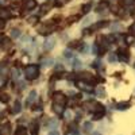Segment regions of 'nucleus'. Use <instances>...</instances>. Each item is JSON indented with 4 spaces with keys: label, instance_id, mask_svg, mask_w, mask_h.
Wrapping results in <instances>:
<instances>
[{
    "label": "nucleus",
    "instance_id": "obj_9",
    "mask_svg": "<svg viewBox=\"0 0 135 135\" xmlns=\"http://www.w3.org/2000/svg\"><path fill=\"white\" fill-rule=\"evenodd\" d=\"M78 86H80L83 91H86V92H91V91H92V86L89 85V84H86V83H84V81L78 83Z\"/></svg>",
    "mask_w": 135,
    "mask_h": 135
},
{
    "label": "nucleus",
    "instance_id": "obj_34",
    "mask_svg": "<svg viewBox=\"0 0 135 135\" xmlns=\"http://www.w3.org/2000/svg\"><path fill=\"white\" fill-rule=\"evenodd\" d=\"M7 4H8L7 0H0V7H6Z\"/></svg>",
    "mask_w": 135,
    "mask_h": 135
},
{
    "label": "nucleus",
    "instance_id": "obj_27",
    "mask_svg": "<svg viewBox=\"0 0 135 135\" xmlns=\"http://www.w3.org/2000/svg\"><path fill=\"white\" fill-rule=\"evenodd\" d=\"M64 55H65L66 58H72V57H73V54H72L70 50H65V51H64Z\"/></svg>",
    "mask_w": 135,
    "mask_h": 135
},
{
    "label": "nucleus",
    "instance_id": "obj_35",
    "mask_svg": "<svg viewBox=\"0 0 135 135\" xmlns=\"http://www.w3.org/2000/svg\"><path fill=\"white\" fill-rule=\"evenodd\" d=\"M49 135H60V132H58L57 130H50V132H49Z\"/></svg>",
    "mask_w": 135,
    "mask_h": 135
},
{
    "label": "nucleus",
    "instance_id": "obj_41",
    "mask_svg": "<svg viewBox=\"0 0 135 135\" xmlns=\"http://www.w3.org/2000/svg\"><path fill=\"white\" fill-rule=\"evenodd\" d=\"M4 25H6V23H4V20L0 19V28H3V27H4Z\"/></svg>",
    "mask_w": 135,
    "mask_h": 135
},
{
    "label": "nucleus",
    "instance_id": "obj_42",
    "mask_svg": "<svg viewBox=\"0 0 135 135\" xmlns=\"http://www.w3.org/2000/svg\"><path fill=\"white\" fill-rule=\"evenodd\" d=\"M68 2H70V0H68Z\"/></svg>",
    "mask_w": 135,
    "mask_h": 135
},
{
    "label": "nucleus",
    "instance_id": "obj_21",
    "mask_svg": "<svg viewBox=\"0 0 135 135\" xmlns=\"http://www.w3.org/2000/svg\"><path fill=\"white\" fill-rule=\"evenodd\" d=\"M92 23V16H88V18H85L84 20H83V27H86V26H89V25H91Z\"/></svg>",
    "mask_w": 135,
    "mask_h": 135
},
{
    "label": "nucleus",
    "instance_id": "obj_43",
    "mask_svg": "<svg viewBox=\"0 0 135 135\" xmlns=\"http://www.w3.org/2000/svg\"><path fill=\"white\" fill-rule=\"evenodd\" d=\"M134 2H135V0H134Z\"/></svg>",
    "mask_w": 135,
    "mask_h": 135
},
{
    "label": "nucleus",
    "instance_id": "obj_19",
    "mask_svg": "<svg viewBox=\"0 0 135 135\" xmlns=\"http://www.w3.org/2000/svg\"><path fill=\"white\" fill-rule=\"evenodd\" d=\"M31 134L32 135H38V123H35V122L31 124Z\"/></svg>",
    "mask_w": 135,
    "mask_h": 135
},
{
    "label": "nucleus",
    "instance_id": "obj_5",
    "mask_svg": "<svg viewBox=\"0 0 135 135\" xmlns=\"http://www.w3.org/2000/svg\"><path fill=\"white\" fill-rule=\"evenodd\" d=\"M0 134L2 135H9L11 134V124L9 123H4V124L0 127Z\"/></svg>",
    "mask_w": 135,
    "mask_h": 135
},
{
    "label": "nucleus",
    "instance_id": "obj_18",
    "mask_svg": "<svg viewBox=\"0 0 135 135\" xmlns=\"http://www.w3.org/2000/svg\"><path fill=\"white\" fill-rule=\"evenodd\" d=\"M105 26H107V22H101V23H96L95 26H92L91 31H95V30H97V28H101V27H105Z\"/></svg>",
    "mask_w": 135,
    "mask_h": 135
},
{
    "label": "nucleus",
    "instance_id": "obj_1",
    "mask_svg": "<svg viewBox=\"0 0 135 135\" xmlns=\"http://www.w3.org/2000/svg\"><path fill=\"white\" fill-rule=\"evenodd\" d=\"M25 74H26L27 80H34V78H37L38 74H39V68L37 65H28L25 70Z\"/></svg>",
    "mask_w": 135,
    "mask_h": 135
},
{
    "label": "nucleus",
    "instance_id": "obj_36",
    "mask_svg": "<svg viewBox=\"0 0 135 135\" xmlns=\"http://www.w3.org/2000/svg\"><path fill=\"white\" fill-rule=\"evenodd\" d=\"M2 101L7 103V101H8V96H7V95H3V96H2Z\"/></svg>",
    "mask_w": 135,
    "mask_h": 135
},
{
    "label": "nucleus",
    "instance_id": "obj_20",
    "mask_svg": "<svg viewBox=\"0 0 135 135\" xmlns=\"http://www.w3.org/2000/svg\"><path fill=\"white\" fill-rule=\"evenodd\" d=\"M15 135H27V131L25 127H18V130L15 131Z\"/></svg>",
    "mask_w": 135,
    "mask_h": 135
},
{
    "label": "nucleus",
    "instance_id": "obj_28",
    "mask_svg": "<svg viewBox=\"0 0 135 135\" xmlns=\"http://www.w3.org/2000/svg\"><path fill=\"white\" fill-rule=\"evenodd\" d=\"M66 2H68V0H57V2H55V6H57V7H62Z\"/></svg>",
    "mask_w": 135,
    "mask_h": 135
},
{
    "label": "nucleus",
    "instance_id": "obj_12",
    "mask_svg": "<svg viewBox=\"0 0 135 135\" xmlns=\"http://www.w3.org/2000/svg\"><path fill=\"white\" fill-rule=\"evenodd\" d=\"M20 109H22V104H20V101H15V105H14V108H12V111H11V112H12V114H19V112H20Z\"/></svg>",
    "mask_w": 135,
    "mask_h": 135
},
{
    "label": "nucleus",
    "instance_id": "obj_15",
    "mask_svg": "<svg viewBox=\"0 0 135 135\" xmlns=\"http://www.w3.org/2000/svg\"><path fill=\"white\" fill-rule=\"evenodd\" d=\"M92 128H93V124L89 122H85L84 123V131L85 132H92Z\"/></svg>",
    "mask_w": 135,
    "mask_h": 135
},
{
    "label": "nucleus",
    "instance_id": "obj_4",
    "mask_svg": "<svg viewBox=\"0 0 135 135\" xmlns=\"http://www.w3.org/2000/svg\"><path fill=\"white\" fill-rule=\"evenodd\" d=\"M54 45H55V39L53 38V37H49V38H46V41H45V49L46 50H51L53 47H54Z\"/></svg>",
    "mask_w": 135,
    "mask_h": 135
},
{
    "label": "nucleus",
    "instance_id": "obj_7",
    "mask_svg": "<svg viewBox=\"0 0 135 135\" xmlns=\"http://www.w3.org/2000/svg\"><path fill=\"white\" fill-rule=\"evenodd\" d=\"M120 54H119V58H120V61H123V62H127L128 61V51H126V50H120L119 51Z\"/></svg>",
    "mask_w": 135,
    "mask_h": 135
},
{
    "label": "nucleus",
    "instance_id": "obj_23",
    "mask_svg": "<svg viewBox=\"0 0 135 135\" xmlns=\"http://www.w3.org/2000/svg\"><path fill=\"white\" fill-rule=\"evenodd\" d=\"M11 37H12V38H19V37H20V31H19L18 28L11 30Z\"/></svg>",
    "mask_w": 135,
    "mask_h": 135
},
{
    "label": "nucleus",
    "instance_id": "obj_33",
    "mask_svg": "<svg viewBox=\"0 0 135 135\" xmlns=\"http://www.w3.org/2000/svg\"><path fill=\"white\" fill-rule=\"evenodd\" d=\"M93 66H95V68H101V62H100L99 60H96V61L93 62Z\"/></svg>",
    "mask_w": 135,
    "mask_h": 135
},
{
    "label": "nucleus",
    "instance_id": "obj_30",
    "mask_svg": "<svg viewBox=\"0 0 135 135\" xmlns=\"http://www.w3.org/2000/svg\"><path fill=\"white\" fill-rule=\"evenodd\" d=\"M12 77H14V80H18V77H19V72L16 69L12 70Z\"/></svg>",
    "mask_w": 135,
    "mask_h": 135
},
{
    "label": "nucleus",
    "instance_id": "obj_40",
    "mask_svg": "<svg viewBox=\"0 0 135 135\" xmlns=\"http://www.w3.org/2000/svg\"><path fill=\"white\" fill-rule=\"evenodd\" d=\"M55 69H57V70H62V65H61V64H58L57 66H55Z\"/></svg>",
    "mask_w": 135,
    "mask_h": 135
},
{
    "label": "nucleus",
    "instance_id": "obj_24",
    "mask_svg": "<svg viewBox=\"0 0 135 135\" xmlns=\"http://www.w3.org/2000/svg\"><path fill=\"white\" fill-rule=\"evenodd\" d=\"M130 107V103H120V104H118V109H127Z\"/></svg>",
    "mask_w": 135,
    "mask_h": 135
},
{
    "label": "nucleus",
    "instance_id": "obj_17",
    "mask_svg": "<svg viewBox=\"0 0 135 135\" xmlns=\"http://www.w3.org/2000/svg\"><path fill=\"white\" fill-rule=\"evenodd\" d=\"M81 66H83V62H81L80 60L76 58V60L73 61V69H76V70H77V69H81Z\"/></svg>",
    "mask_w": 135,
    "mask_h": 135
},
{
    "label": "nucleus",
    "instance_id": "obj_25",
    "mask_svg": "<svg viewBox=\"0 0 135 135\" xmlns=\"http://www.w3.org/2000/svg\"><path fill=\"white\" fill-rule=\"evenodd\" d=\"M96 93H97L99 96H101V97H103V96H105V91H104V88H103V86H100V88H97V91H96Z\"/></svg>",
    "mask_w": 135,
    "mask_h": 135
},
{
    "label": "nucleus",
    "instance_id": "obj_11",
    "mask_svg": "<svg viewBox=\"0 0 135 135\" xmlns=\"http://www.w3.org/2000/svg\"><path fill=\"white\" fill-rule=\"evenodd\" d=\"M35 100H37V92H35V91H31L30 95H28V99H27V104L34 103Z\"/></svg>",
    "mask_w": 135,
    "mask_h": 135
},
{
    "label": "nucleus",
    "instance_id": "obj_8",
    "mask_svg": "<svg viewBox=\"0 0 135 135\" xmlns=\"http://www.w3.org/2000/svg\"><path fill=\"white\" fill-rule=\"evenodd\" d=\"M53 109L57 112L58 115H61L64 112V104H58V103H53Z\"/></svg>",
    "mask_w": 135,
    "mask_h": 135
},
{
    "label": "nucleus",
    "instance_id": "obj_38",
    "mask_svg": "<svg viewBox=\"0 0 135 135\" xmlns=\"http://www.w3.org/2000/svg\"><path fill=\"white\" fill-rule=\"evenodd\" d=\"M126 42H127V43L130 45V43L132 42V37H127V38H126Z\"/></svg>",
    "mask_w": 135,
    "mask_h": 135
},
{
    "label": "nucleus",
    "instance_id": "obj_10",
    "mask_svg": "<svg viewBox=\"0 0 135 135\" xmlns=\"http://www.w3.org/2000/svg\"><path fill=\"white\" fill-rule=\"evenodd\" d=\"M35 0H25V8L26 9H32L35 7Z\"/></svg>",
    "mask_w": 135,
    "mask_h": 135
},
{
    "label": "nucleus",
    "instance_id": "obj_26",
    "mask_svg": "<svg viewBox=\"0 0 135 135\" xmlns=\"http://www.w3.org/2000/svg\"><path fill=\"white\" fill-rule=\"evenodd\" d=\"M11 16V14L8 12V11H3L2 14H0V18H3V19H7V18H9Z\"/></svg>",
    "mask_w": 135,
    "mask_h": 135
},
{
    "label": "nucleus",
    "instance_id": "obj_22",
    "mask_svg": "<svg viewBox=\"0 0 135 135\" xmlns=\"http://www.w3.org/2000/svg\"><path fill=\"white\" fill-rule=\"evenodd\" d=\"M58 126V122H57V119H53V120H50V123H49V127H50V130H55V127Z\"/></svg>",
    "mask_w": 135,
    "mask_h": 135
},
{
    "label": "nucleus",
    "instance_id": "obj_31",
    "mask_svg": "<svg viewBox=\"0 0 135 135\" xmlns=\"http://www.w3.org/2000/svg\"><path fill=\"white\" fill-rule=\"evenodd\" d=\"M128 31L131 32V34H135V22H134V23L130 26V28H128Z\"/></svg>",
    "mask_w": 135,
    "mask_h": 135
},
{
    "label": "nucleus",
    "instance_id": "obj_14",
    "mask_svg": "<svg viewBox=\"0 0 135 135\" xmlns=\"http://www.w3.org/2000/svg\"><path fill=\"white\" fill-rule=\"evenodd\" d=\"M53 64H54V60H53V58H46V60L42 61V66H45V68H49V66H51Z\"/></svg>",
    "mask_w": 135,
    "mask_h": 135
},
{
    "label": "nucleus",
    "instance_id": "obj_13",
    "mask_svg": "<svg viewBox=\"0 0 135 135\" xmlns=\"http://www.w3.org/2000/svg\"><path fill=\"white\" fill-rule=\"evenodd\" d=\"M109 28H111V32H116V31L122 30V25H119L118 22H115V23H112L109 26Z\"/></svg>",
    "mask_w": 135,
    "mask_h": 135
},
{
    "label": "nucleus",
    "instance_id": "obj_39",
    "mask_svg": "<svg viewBox=\"0 0 135 135\" xmlns=\"http://www.w3.org/2000/svg\"><path fill=\"white\" fill-rule=\"evenodd\" d=\"M68 135H80V132L78 131H72L70 134H68Z\"/></svg>",
    "mask_w": 135,
    "mask_h": 135
},
{
    "label": "nucleus",
    "instance_id": "obj_3",
    "mask_svg": "<svg viewBox=\"0 0 135 135\" xmlns=\"http://www.w3.org/2000/svg\"><path fill=\"white\" fill-rule=\"evenodd\" d=\"M104 114H105V108L101 104H99L97 108L93 111V120H100L101 118L104 116Z\"/></svg>",
    "mask_w": 135,
    "mask_h": 135
},
{
    "label": "nucleus",
    "instance_id": "obj_2",
    "mask_svg": "<svg viewBox=\"0 0 135 135\" xmlns=\"http://www.w3.org/2000/svg\"><path fill=\"white\" fill-rule=\"evenodd\" d=\"M96 11H97L99 14H101V15H105V14L108 12V11H109V2H107V0L101 2V3L97 6Z\"/></svg>",
    "mask_w": 135,
    "mask_h": 135
},
{
    "label": "nucleus",
    "instance_id": "obj_29",
    "mask_svg": "<svg viewBox=\"0 0 135 135\" xmlns=\"http://www.w3.org/2000/svg\"><path fill=\"white\" fill-rule=\"evenodd\" d=\"M108 61H109V62H115V61H116V55H115L114 53H112V54H109V57H108Z\"/></svg>",
    "mask_w": 135,
    "mask_h": 135
},
{
    "label": "nucleus",
    "instance_id": "obj_6",
    "mask_svg": "<svg viewBox=\"0 0 135 135\" xmlns=\"http://www.w3.org/2000/svg\"><path fill=\"white\" fill-rule=\"evenodd\" d=\"M54 103H58V104H65V97H64V95L62 93H55V96H54Z\"/></svg>",
    "mask_w": 135,
    "mask_h": 135
},
{
    "label": "nucleus",
    "instance_id": "obj_32",
    "mask_svg": "<svg viewBox=\"0 0 135 135\" xmlns=\"http://www.w3.org/2000/svg\"><path fill=\"white\" fill-rule=\"evenodd\" d=\"M3 42H4V49L9 47V39H8V38H6V39H4Z\"/></svg>",
    "mask_w": 135,
    "mask_h": 135
},
{
    "label": "nucleus",
    "instance_id": "obj_16",
    "mask_svg": "<svg viewBox=\"0 0 135 135\" xmlns=\"http://www.w3.org/2000/svg\"><path fill=\"white\" fill-rule=\"evenodd\" d=\"M91 7H92V3H91V2H88V3H85V4H84V6L81 7V11H83L84 14H86L88 11L91 9Z\"/></svg>",
    "mask_w": 135,
    "mask_h": 135
},
{
    "label": "nucleus",
    "instance_id": "obj_37",
    "mask_svg": "<svg viewBox=\"0 0 135 135\" xmlns=\"http://www.w3.org/2000/svg\"><path fill=\"white\" fill-rule=\"evenodd\" d=\"M93 54H99V50H97V45L93 46Z\"/></svg>",
    "mask_w": 135,
    "mask_h": 135
}]
</instances>
